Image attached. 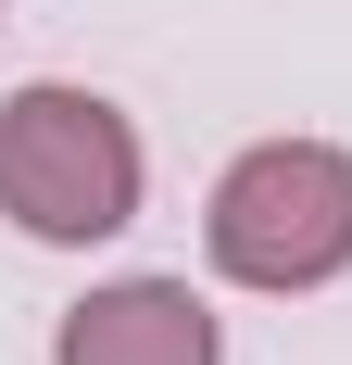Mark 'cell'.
Listing matches in <instances>:
<instances>
[{"label":"cell","instance_id":"obj_1","mask_svg":"<svg viewBox=\"0 0 352 365\" xmlns=\"http://www.w3.org/2000/svg\"><path fill=\"white\" fill-rule=\"evenodd\" d=\"M151 202V151L126 126V101L76 88V76H26L0 101V227L38 252H101L126 240Z\"/></svg>","mask_w":352,"mask_h":365},{"label":"cell","instance_id":"obj_2","mask_svg":"<svg viewBox=\"0 0 352 365\" xmlns=\"http://www.w3.org/2000/svg\"><path fill=\"white\" fill-rule=\"evenodd\" d=\"M202 264L227 290L302 302L352 277V151L340 139H252L202 202Z\"/></svg>","mask_w":352,"mask_h":365},{"label":"cell","instance_id":"obj_3","mask_svg":"<svg viewBox=\"0 0 352 365\" xmlns=\"http://www.w3.org/2000/svg\"><path fill=\"white\" fill-rule=\"evenodd\" d=\"M51 365H227V315L189 277H101L51 315Z\"/></svg>","mask_w":352,"mask_h":365}]
</instances>
